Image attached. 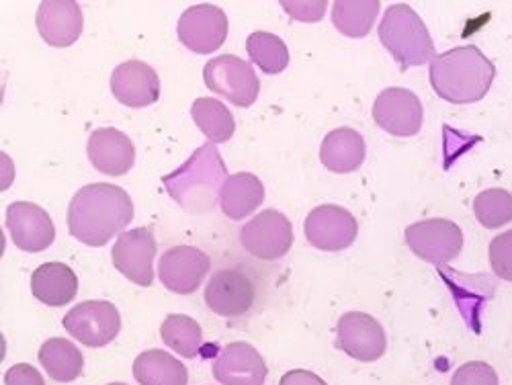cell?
Listing matches in <instances>:
<instances>
[{"instance_id": "1", "label": "cell", "mask_w": 512, "mask_h": 385, "mask_svg": "<svg viewBox=\"0 0 512 385\" xmlns=\"http://www.w3.org/2000/svg\"><path fill=\"white\" fill-rule=\"evenodd\" d=\"M66 220L78 242L101 248L132 224L134 201L117 185L93 183L72 197Z\"/></svg>"}, {"instance_id": "2", "label": "cell", "mask_w": 512, "mask_h": 385, "mask_svg": "<svg viewBox=\"0 0 512 385\" xmlns=\"http://www.w3.org/2000/svg\"><path fill=\"white\" fill-rule=\"evenodd\" d=\"M494 76V64L476 46H461L435 56L429 70L435 93L453 105L482 101L492 87Z\"/></svg>"}, {"instance_id": "3", "label": "cell", "mask_w": 512, "mask_h": 385, "mask_svg": "<svg viewBox=\"0 0 512 385\" xmlns=\"http://www.w3.org/2000/svg\"><path fill=\"white\" fill-rule=\"evenodd\" d=\"M228 181V168L216 144L199 146L175 173L162 179L166 193L189 213H205L220 203V193Z\"/></svg>"}, {"instance_id": "4", "label": "cell", "mask_w": 512, "mask_h": 385, "mask_svg": "<svg viewBox=\"0 0 512 385\" xmlns=\"http://www.w3.org/2000/svg\"><path fill=\"white\" fill-rule=\"evenodd\" d=\"M377 35L402 70L435 60L431 33L410 5H392L383 15Z\"/></svg>"}, {"instance_id": "5", "label": "cell", "mask_w": 512, "mask_h": 385, "mask_svg": "<svg viewBox=\"0 0 512 385\" xmlns=\"http://www.w3.org/2000/svg\"><path fill=\"white\" fill-rule=\"evenodd\" d=\"M203 80L211 93L242 109L254 105L261 93L259 76L248 62L238 56H220L209 60L203 68Z\"/></svg>"}, {"instance_id": "6", "label": "cell", "mask_w": 512, "mask_h": 385, "mask_svg": "<svg viewBox=\"0 0 512 385\" xmlns=\"http://www.w3.org/2000/svg\"><path fill=\"white\" fill-rule=\"evenodd\" d=\"M242 248L261 261H279L291 250L293 226L277 209L254 216L240 232Z\"/></svg>"}, {"instance_id": "7", "label": "cell", "mask_w": 512, "mask_h": 385, "mask_svg": "<svg viewBox=\"0 0 512 385\" xmlns=\"http://www.w3.org/2000/svg\"><path fill=\"white\" fill-rule=\"evenodd\" d=\"M406 244L418 259L447 265L463 250V232L451 220H424L406 228Z\"/></svg>"}, {"instance_id": "8", "label": "cell", "mask_w": 512, "mask_h": 385, "mask_svg": "<svg viewBox=\"0 0 512 385\" xmlns=\"http://www.w3.org/2000/svg\"><path fill=\"white\" fill-rule=\"evenodd\" d=\"M64 328L84 347H107L121 330L119 310L109 302H82L64 316Z\"/></svg>"}, {"instance_id": "9", "label": "cell", "mask_w": 512, "mask_h": 385, "mask_svg": "<svg viewBox=\"0 0 512 385\" xmlns=\"http://www.w3.org/2000/svg\"><path fill=\"white\" fill-rule=\"evenodd\" d=\"M336 345L361 363H373L386 355L388 336L373 316L349 312L336 324Z\"/></svg>"}, {"instance_id": "10", "label": "cell", "mask_w": 512, "mask_h": 385, "mask_svg": "<svg viewBox=\"0 0 512 385\" xmlns=\"http://www.w3.org/2000/svg\"><path fill=\"white\" fill-rule=\"evenodd\" d=\"M177 35L187 50L213 54L224 46L228 37V17L216 5H195L181 15Z\"/></svg>"}, {"instance_id": "11", "label": "cell", "mask_w": 512, "mask_h": 385, "mask_svg": "<svg viewBox=\"0 0 512 385\" xmlns=\"http://www.w3.org/2000/svg\"><path fill=\"white\" fill-rule=\"evenodd\" d=\"M308 242L324 252H340L353 246L359 226L353 213L340 205H320L312 209L304 224Z\"/></svg>"}, {"instance_id": "12", "label": "cell", "mask_w": 512, "mask_h": 385, "mask_svg": "<svg viewBox=\"0 0 512 385\" xmlns=\"http://www.w3.org/2000/svg\"><path fill=\"white\" fill-rule=\"evenodd\" d=\"M115 269L140 287H150L154 283V256L156 238L150 228H136L119 234L113 250Z\"/></svg>"}, {"instance_id": "13", "label": "cell", "mask_w": 512, "mask_h": 385, "mask_svg": "<svg viewBox=\"0 0 512 385\" xmlns=\"http://www.w3.org/2000/svg\"><path fill=\"white\" fill-rule=\"evenodd\" d=\"M7 228L13 244L29 254L50 248L56 240L50 213L29 201H15L7 207Z\"/></svg>"}, {"instance_id": "14", "label": "cell", "mask_w": 512, "mask_h": 385, "mask_svg": "<svg viewBox=\"0 0 512 385\" xmlns=\"http://www.w3.org/2000/svg\"><path fill=\"white\" fill-rule=\"evenodd\" d=\"M209 256L195 246H175L166 250L158 261V279L173 293H195L209 273Z\"/></svg>"}, {"instance_id": "15", "label": "cell", "mask_w": 512, "mask_h": 385, "mask_svg": "<svg viewBox=\"0 0 512 385\" xmlns=\"http://www.w3.org/2000/svg\"><path fill=\"white\" fill-rule=\"evenodd\" d=\"M422 103L408 89L381 91L373 105V119L383 132L396 138H412L422 127Z\"/></svg>"}, {"instance_id": "16", "label": "cell", "mask_w": 512, "mask_h": 385, "mask_svg": "<svg viewBox=\"0 0 512 385\" xmlns=\"http://www.w3.org/2000/svg\"><path fill=\"white\" fill-rule=\"evenodd\" d=\"M205 306L222 318L244 316L254 304V285L238 269H222L213 275L203 293Z\"/></svg>"}, {"instance_id": "17", "label": "cell", "mask_w": 512, "mask_h": 385, "mask_svg": "<svg viewBox=\"0 0 512 385\" xmlns=\"http://www.w3.org/2000/svg\"><path fill=\"white\" fill-rule=\"evenodd\" d=\"M111 93L125 107L144 109L158 101L160 78L146 62L127 60L111 74Z\"/></svg>"}, {"instance_id": "18", "label": "cell", "mask_w": 512, "mask_h": 385, "mask_svg": "<svg viewBox=\"0 0 512 385\" xmlns=\"http://www.w3.org/2000/svg\"><path fill=\"white\" fill-rule=\"evenodd\" d=\"M213 377L222 385H265L267 365L248 342H230L213 361Z\"/></svg>"}, {"instance_id": "19", "label": "cell", "mask_w": 512, "mask_h": 385, "mask_svg": "<svg viewBox=\"0 0 512 385\" xmlns=\"http://www.w3.org/2000/svg\"><path fill=\"white\" fill-rule=\"evenodd\" d=\"M37 31L48 46L68 48L84 29V17L74 0H44L37 9Z\"/></svg>"}, {"instance_id": "20", "label": "cell", "mask_w": 512, "mask_h": 385, "mask_svg": "<svg viewBox=\"0 0 512 385\" xmlns=\"http://www.w3.org/2000/svg\"><path fill=\"white\" fill-rule=\"evenodd\" d=\"M91 164L107 177H121L130 173L136 162L134 142L115 127H99L87 144Z\"/></svg>"}, {"instance_id": "21", "label": "cell", "mask_w": 512, "mask_h": 385, "mask_svg": "<svg viewBox=\"0 0 512 385\" xmlns=\"http://www.w3.org/2000/svg\"><path fill=\"white\" fill-rule=\"evenodd\" d=\"M367 146L363 136L353 127L332 130L320 146V162L336 175L355 173L365 162Z\"/></svg>"}, {"instance_id": "22", "label": "cell", "mask_w": 512, "mask_h": 385, "mask_svg": "<svg viewBox=\"0 0 512 385\" xmlns=\"http://www.w3.org/2000/svg\"><path fill=\"white\" fill-rule=\"evenodd\" d=\"M31 293L41 304L62 308L78 293V277L64 263H46L31 275Z\"/></svg>"}, {"instance_id": "23", "label": "cell", "mask_w": 512, "mask_h": 385, "mask_svg": "<svg viewBox=\"0 0 512 385\" xmlns=\"http://www.w3.org/2000/svg\"><path fill=\"white\" fill-rule=\"evenodd\" d=\"M265 201V185L252 173H238L228 177L222 193L220 207L234 222L248 218L254 209H259Z\"/></svg>"}, {"instance_id": "24", "label": "cell", "mask_w": 512, "mask_h": 385, "mask_svg": "<svg viewBox=\"0 0 512 385\" xmlns=\"http://www.w3.org/2000/svg\"><path fill=\"white\" fill-rule=\"evenodd\" d=\"M134 377L140 385H187L189 371L166 351H146L134 361Z\"/></svg>"}, {"instance_id": "25", "label": "cell", "mask_w": 512, "mask_h": 385, "mask_svg": "<svg viewBox=\"0 0 512 385\" xmlns=\"http://www.w3.org/2000/svg\"><path fill=\"white\" fill-rule=\"evenodd\" d=\"M39 363L54 381L68 383L82 373L84 357L80 349L74 347V342L66 338H50L39 349Z\"/></svg>"}, {"instance_id": "26", "label": "cell", "mask_w": 512, "mask_h": 385, "mask_svg": "<svg viewBox=\"0 0 512 385\" xmlns=\"http://www.w3.org/2000/svg\"><path fill=\"white\" fill-rule=\"evenodd\" d=\"M193 121L211 144H224L236 132V121L230 109L211 97H199L191 107Z\"/></svg>"}, {"instance_id": "27", "label": "cell", "mask_w": 512, "mask_h": 385, "mask_svg": "<svg viewBox=\"0 0 512 385\" xmlns=\"http://www.w3.org/2000/svg\"><path fill=\"white\" fill-rule=\"evenodd\" d=\"M381 9L379 0H338L332 7V23L345 37L369 35Z\"/></svg>"}, {"instance_id": "28", "label": "cell", "mask_w": 512, "mask_h": 385, "mask_svg": "<svg viewBox=\"0 0 512 385\" xmlns=\"http://www.w3.org/2000/svg\"><path fill=\"white\" fill-rule=\"evenodd\" d=\"M246 52L250 60L265 74H281L289 64V50L285 41L267 31H254L246 39Z\"/></svg>"}, {"instance_id": "29", "label": "cell", "mask_w": 512, "mask_h": 385, "mask_svg": "<svg viewBox=\"0 0 512 385\" xmlns=\"http://www.w3.org/2000/svg\"><path fill=\"white\" fill-rule=\"evenodd\" d=\"M160 336L166 347H170L185 359H193L201 351V342H203L201 326L189 316H183V314L166 316V320L160 326Z\"/></svg>"}, {"instance_id": "30", "label": "cell", "mask_w": 512, "mask_h": 385, "mask_svg": "<svg viewBox=\"0 0 512 385\" xmlns=\"http://www.w3.org/2000/svg\"><path fill=\"white\" fill-rule=\"evenodd\" d=\"M474 213L488 230L506 226L512 222V195L504 189H488L476 197Z\"/></svg>"}, {"instance_id": "31", "label": "cell", "mask_w": 512, "mask_h": 385, "mask_svg": "<svg viewBox=\"0 0 512 385\" xmlns=\"http://www.w3.org/2000/svg\"><path fill=\"white\" fill-rule=\"evenodd\" d=\"M490 267L500 279L512 283V230L490 242Z\"/></svg>"}, {"instance_id": "32", "label": "cell", "mask_w": 512, "mask_h": 385, "mask_svg": "<svg viewBox=\"0 0 512 385\" xmlns=\"http://www.w3.org/2000/svg\"><path fill=\"white\" fill-rule=\"evenodd\" d=\"M451 385H498V375L484 361H469L453 373Z\"/></svg>"}, {"instance_id": "33", "label": "cell", "mask_w": 512, "mask_h": 385, "mask_svg": "<svg viewBox=\"0 0 512 385\" xmlns=\"http://www.w3.org/2000/svg\"><path fill=\"white\" fill-rule=\"evenodd\" d=\"M281 7L295 21L318 23L326 13L328 3L326 0H314V3H304V0H283Z\"/></svg>"}, {"instance_id": "34", "label": "cell", "mask_w": 512, "mask_h": 385, "mask_svg": "<svg viewBox=\"0 0 512 385\" xmlns=\"http://www.w3.org/2000/svg\"><path fill=\"white\" fill-rule=\"evenodd\" d=\"M5 385H46V381L35 367L19 363L5 373Z\"/></svg>"}, {"instance_id": "35", "label": "cell", "mask_w": 512, "mask_h": 385, "mask_svg": "<svg viewBox=\"0 0 512 385\" xmlns=\"http://www.w3.org/2000/svg\"><path fill=\"white\" fill-rule=\"evenodd\" d=\"M279 385H328L320 375L312 373V371H304V369H295L289 371L281 377Z\"/></svg>"}, {"instance_id": "36", "label": "cell", "mask_w": 512, "mask_h": 385, "mask_svg": "<svg viewBox=\"0 0 512 385\" xmlns=\"http://www.w3.org/2000/svg\"><path fill=\"white\" fill-rule=\"evenodd\" d=\"M109 385H125V383H109Z\"/></svg>"}]
</instances>
